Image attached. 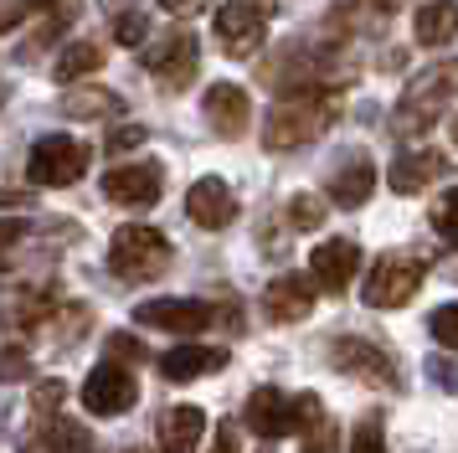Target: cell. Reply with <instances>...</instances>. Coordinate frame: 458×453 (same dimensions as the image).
Returning <instances> with one entry per match:
<instances>
[{
	"label": "cell",
	"instance_id": "1",
	"mask_svg": "<svg viewBox=\"0 0 458 453\" xmlns=\"http://www.w3.org/2000/svg\"><path fill=\"white\" fill-rule=\"evenodd\" d=\"M448 108H454V62H437L407 82L402 103L392 108V134H402V140L428 134L433 124L448 119Z\"/></svg>",
	"mask_w": 458,
	"mask_h": 453
},
{
	"label": "cell",
	"instance_id": "2",
	"mask_svg": "<svg viewBox=\"0 0 458 453\" xmlns=\"http://www.w3.org/2000/svg\"><path fill=\"white\" fill-rule=\"evenodd\" d=\"M330 114H335L330 98H319V93H289L263 119V144L268 150H299V144L319 140L330 129Z\"/></svg>",
	"mask_w": 458,
	"mask_h": 453
},
{
	"label": "cell",
	"instance_id": "3",
	"mask_svg": "<svg viewBox=\"0 0 458 453\" xmlns=\"http://www.w3.org/2000/svg\"><path fill=\"white\" fill-rule=\"evenodd\" d=\"M108 268L129 278V284H145V278H160L170 268V243L165 232L155 226H119L114 243H108Z\"/></svg>",
	"mask_w": 458,
	"mask_h": 453
},
{
	"label": "cell",
	"instance_id": "4",
	"mask_svg": "<svg viewBox=\"0 0 458 453\" xmlns=\"http://www.w3.org/2000/svg\"><path fill=\"white\" fill-rule=\"evenodd\" d=\"M422 278H428V258H417V252H386V258L371 268L360 299H366L371 309H402L417 294Z\"/></svg>",
	"mask_w": 458,
	"mask_h": 453
},
{
	"label": "cell",
	"instance_id": "5",
	"mask_svg": "<svg viewBox=\"0 0 458 453\" xmlns=\"http://www.w3.org/2000/svg\"><path fill=\"white\" fill-rule=\"evenodd\" d=\"M88 160H93V150L83 140H67V134H47V140L31 144V160H26V175L37 185H72L88 175Z\"/></svg>",
	"mask_w": 458,
	"mask_h": 453
},
{
	"label": "cell",
	"instance_id": "6",
	"mask_svg": "<svg viewBox=\"0 0 458 453\" xmlns=\"http://www.w3.org/2000/svg\"><path fill=\"white\" fill-rule=\"evenodd\" d=\"M196 62H201V47H196V37H191L186 26H181V31H160V37L145 41V67L160 78V88H165V93L191 88V78H196Z\"/></svg>",
	"mask_w": 458,
	"mask_h": 453
},
{
	"label": "cell",
	"instance_id": "7",
	"mask_svg": "<svg viewBox=\"0 0 458 453\" xmlns=\"http://www.w3.org/2000/svg\"><path fill=\"white\" fill-rule=\"evenodd\" d=\"M134 397H140V381H134V371L119 366V361H104V366L83 381V407L93 412V417H119V412L134 407Z\"/></svg>",
	"mask_w": 458,
	"mask_h": 453
},
{
	"label": "cell",
	"instance_id": "8",
	"mask_svg": "<svg viewBox=\"0 0 458 453\" xmlns=\"http://www.w3.org/2000/svg\"><path fill=\"white\" fill-rule=\"evenodd\" d=\"M263 31H268V16L248 11L242 0H227V5L216 11V47H222L227 57H252V52L263 47Z\"/></svg>",
	"mask_w": 458,
	"mask_h": 453
},
{
	"label": "cell",
	"instance_id": "9",
	"mask_svg": "<svg viewBox=\"0 0 458 453\" xmlns=\"http://www.w3.org/2000/svg\"><path fill=\"white\" fill-rule=\"evenodd\" d=\"M186 211L196 226H207V232H222V226L237 222V196H232V185L222 175H201V181L186 191Z\"/></svg>",
	"mask_w": 458,
	"mask_h": 453
},
{
	"label": "cell",
	"instance_id": "10",
	"mask_svg": "<svg viewBox=\"0 0 458 453\" xmlns=\"http://www.w3.org/2000/svg\"><path fill=\"white\" fill-rule=\"evenodd\" d=\"M134 325L170 329V335H196V329L211 325V304H201V299H149V304L134 309Z\"/></svg>",
	"mask_w": 458,
	"mask_h": 453
},
{
	"label": "cell",
	"instance_id": "11",
	"mask_svg": "<svg viewBox=\"0 0 458 453\" xmlns=\"http://www.w3.org/2000/svg\"><path fill=\"white\" fill-rule=\"evenodd\" d=\"M242 423H248L258 438H289L299 428V412H293V397H284L278 387H258L248 397V407H242Z\"/></svg>",
	"mask_w": 458,
	"mask_h": 453
},
{
	"label": "cell",
	"instance_id": "12",
	"mask_svg": "<svg viewBox=\"0 0 458 453\" xmlns=\"http://www.w3.org/2000/svg\"><path fill=\"white\" fill-rule=\"evenodd\" d=\"M330 361H335V371H351V376L371 381V387H396L392 355H386V350H376V346H366V340H335Z\"/></svg>",
	"mask_w": 458,
	"mask_h": 453
},
{
	"label": "cell",
	"instance_id": "13",
	"mask_svg": "<svg viewBox=\"0 0 458 453\" xmlns=\"http://www.w3.org/2000/svg\"><path fill=\"white\" fill-rule=\"evenodd\" d=\"M207 119L222 140H242L252 124V103L237 82H211L207 88Z\"/></svg>",
	"mask_w": 458,
	"mask_h": 453
},
{
	"label": "cell",
	"instance_id": "14",
	"mask_svg": "<svg viewBox=\"0 0 458 453\" xmlns=\"http://www.w3.org/2000/svg\"><path fill=\"white\" fill-rule=\"evenodd\" d=\"M104 196L114 206H155L160 201V170L155 165H119L104 175Z\"/></svg>",
	"mask_w": 458,
	"mask_h": 453
},
{
	"label": "cell",
	"instance_id": "15",
	"mask_svg": "<svg viewBox=\"0 0 458 453\" xmlns=\"http://www.w3.org/2000/svg\"><path fill=\"white\" fill-rule=\"evenodd\" d=\"M360 273V243H345V237H335V243H319L310 252V278L325 288H345Z\"/></svg>",
	"mask_w": 458,
	"mask_h": 453
},
{
	"label": "cell",
	"instance_id": "16",
	"mask_svg": "<svg viewBox=\"0 0 458 453\" xmlns=\"http://www.w3.org/2000/svg\"><path fill=\"white\" fill-rule=\"evenodd\" d=\"M310 309H314V288L299 273H284V278H273L263 288V314H268L273 325H299Z\"/></svg>",
	"mask_w": 458,
	"mask_h": 453
},
{
	"label": "cell",
	"instance_id": "17",
	"mask_svg": "<svg viewBox=\"0 0 458 453\" xmlns=\"http://www.w3.org/2000/svg\"><path fill=\"white\" fill-rule=\"evenodd\" d=\"M201 432H207V417H201V407L181 402V407H165V412H160L155 443H160V453H196V449H201Z\"/></svg>",
	"mask_w": 458,
	"mask_h": 453
},
{
	"label": "cell",
	"instance_id": "18",
	"mask_svg": "<svg viewBox=\"0 0 458 453\" xmlns=\"http://www.w3.org/2000/svg\"><path fill=\"white\" fill-rule=\"evenodd\" d=\"M437 175H448V155H437V150H407V155H396L392 170H386L392 191H402V196L428 191Z\"/></svg>",
	"mask_w": 458,
	"mask_h": 453
},
{
	"label": "cell",
	"instance_id": "19",
	"mask_svg": "<svg viewBox=\"0 0 458 453\" xmlns=\"http://www.w3.org/2000/svg\"><path fill=\"white\" fill-rule=\"evenodd\" d=\"M293 412H299V428L293 432H304V453H340V428L330 423V412L319 407L314 391L293 397Z\"/></svg>",
	"mask_w": 458,
	"mask_h": 453
},
{
	"label": "cell",
	"instance_id": "20",
	"mask_svg": "<svg viewBox=\"0 0 458 453\" xmlns=\"http://www.w3.org/2000/svg\"><path fill=\"white\" fill-rule=\"evenodd\" d=\"M227 366V350H211V346H175L160 355V376L165 381H196L207 371Z\"/></svg>",
	"mask_w": 458,
	"mask_h": 453
},
{
	"label": "cell",
	"instance_id": "21",
	"mask_svg": "<svg viewBox=\"0 0 458 453\" xmlns=\"http://www.w3.org/2000/svg\"><path fill=\"white\" fill-rule=\"evenodd\" d=\"M371 191H376V165L366 160V155H351V160L330 175V201L335 206H360V201H371Z\"/></svg>",
	"mask_w": 458,
	"mask_h": 453
},
{
	"label": "cell",
	"instance_id": "22",
	"mask_svg": "<svg viewBox=\"0 0 458 453\" xmlns=\"http://www.w3.org/2000/svg\"><path fill=\"white\" fill-rule=\"evenodd\" d=\"M26 453H93V443H88L83 428H72L63 417H47L42 428L26 438Z\"/></svg>",
	"mask_w": 458,
	"mask_h": 453
},
{
	"label": "cell",
	"instance_id": "23",
	"mask_svg": "<svg viewBox=\"0 0 458 453\" xmlns=\"http://www.w3.org/2000/svg\"><path fill=\"white\" fill-rule=\"evenodd\" d=\"M52 304H57V294L37 284V288H26V294H16V299H5L0 314H5L11 325H21V329H42L47 320H52Z\"/></svg>",
	"mask_w": 458,
	"mask_h": 453
},
{
	"label": "cell",
	"instance_id": "24",
	"mask_svg": "<svg viewBox=\"0 0 458 453\" xmlns=\"http://www.w3.org/2000/svg\"><path fill=\"white\" fill-rule=\"evenodd\" d=\"M458 37V5L454 0H428L417 11V41L422 47H448Z\"/></svg>",
	"mask_w": 458,
	"mask_h": 453
},
{
	"label": "cell",
	"instance_id": "25",
	"mask_svg": "<svg viewBox=\"0 0 458 453\" xmlns=\"http://www.w3.org/2000/svg\"><path fill=\"white\" fill-rule=\"evenodd\" d=\"M63 114L67 119H119L124 114V98L108 93V88H78L63 98Z\"/></svg>",
	"mask_w": 458,
	"mask_h": 453
},
{
	"label": "cell",
	"instance_id": "26",
	"mask_svg": "<svg viewBox=\"0 0 458 453\" xmlns=\"http://www.w3.org/2000/svg\"><path fill=\"white\" fill-rule=\"evenodd\" d=\"M98 67H104L98 41H72V47L57 52V78L63 82H78V78H88V73H98Z\"/></svg>",
	"mask_w": 458,
	"mask_h": 453
},
{
	"label": "cell",
	"instance_id": "27",
	"mask_svg": "<svg viewBox=\"0 0 458 453\" xmlns=\"http://www.w3.org/2000/svg\"><path fill=\"white\" fill-rule=\"evenodd\" d=\"M289 222L299 226V232H314V226L325 222V201L310 196V191H304V196H293V201H289Z\"/></svg>",
	"mask_w": 458,
	"mask_h": 453
},
{
	"label": "cell",
	"instance_id": "28",
	"mask_svg": "<svg viewBox=\"0 0 458 453\" xmlns=\"http://www.w3.org/2000/svg\"><path fill=\"white\" fill-rule=\"evenodd\" d=\"M67 402V387L57 381V376H47V381H37L31 387V407L42 412V417H57V407Z\"/></svg>",
	"mask_w": 458,
	"mask_h": 453
},
{
	"label": "cell",
	"instance_id": "29",
	"mask_svg": "<svg viewBox=\"0 0 458 453\" xmlns=\"http://www.w3.org/2000/svg\"><path fill=\"white\" fill-rule=\"evenodd\" d=\"M114 37L124 41V47H145V41H149V21H145V11H124V16L114 21Z\"/></svg>",
	"mask_w": 458,
	"mask_h": 453
},
{
	"label": "cell",
	"instance_id": "30",
	"mask_svg": "<svg viewBox=\"0 0 458 453\" xmlns=\"http://www.w3.org/2000/svg\"><path fill=\"white\" fill-rule=\"evenodd\" d=\"M351 453H386V438H381V423H376V417L355 423V432H351Z\"/></svg>",
	"mask_w": 458,
	"mask_h": 453
},
{
	"label": "cell",
	"instance_id": "31",
	"mask_svg": "<svg viewBox=\"0 0 458 453\" xmlns=\"http://www.w3.org/2000/svg\"><path fill=\"white\" fill-rule=\"evenodd\" d=\"M149 134H145V124H119L114 134H108V155H129V150H140Z\"/></svg>",
	"mask_w": 458,
	"mask_h": 453
},
{
	"label": "cell",
	"instance_id": "32",
	"mask_svg": "<svg viewBox=\"0 0 458 453\" xmlns=\"http://www.w3.org/2000/svg\"><path fill=\"white\" fill-rule=\"evenodd\" d=\"M26 376H31V361H26V350L5 346V350H0V387H5V381H26Z\"/></svg>",
	"mask_w": 458,
	"mask_h": 453
},
{
	"label": "cell",
	"instance_id": "33",
	"mask_svg": "<svg viewBox=\"0 0 458 453\" xmlns=\"http://www.w3.org/2000/svg\"><path fill=\"white\" fill-rule=\"evenodd\" d=\"M433 335H437L448 350L458 346V309H454V304H437V309H433Z\"/></svg>",
	"mask_w": 458,
	"mask_h": 453
},
{
	"label": "cell",
	"instance_id": "34",
	"mask_svg": "<svg viewBox=\"0 0 458 453\" xmlns=\"http://www.w3.org/2000/svg\"><path fill=\"white\" fill-rule=\"evenodd\" d=\"M454 191H448V196H443V201L433 206V226H437V237H443V243H454Z\"/></svg>",
	"mask_w": 458,
	"mask_h": 453
},
{
	"label": "cell",
	"instance_id": "35",
	"mask_svg": "<svg viewBox=\"0 0 458 453\" xmlns=\"http://www.w3.org/2000/svg\"><path fill=\"white\" fill-rule=\"evenodd\" d=\"M26 232H31L26 217H5V222H0V252H11L16 243H26Z\"/></svg>",
	"mask_w": 458,
	"mask_h": 453
},
{
	"label": "cell",
	"instance_id": "36",
	"mask_svg": "<svg viewBox=\"0 0 458 453\" xmlns=\"http://www.w3.org/2000/svg\"><path fill=\"white\" fill-rule=\"evenodd\" d=\"M108 350H114V355H129V361H145V346H140L134 335H108Z\"/></svg>",
	"mask_w": 458,
	"mask_h": 453
},
{
	"label": "cell",
	"instance_id": "37",
	"mask_svg": "<svg viewBox=\"0 0 458 453\" xmlns=\"http://www.w3.org/2000/svg\"><path fill=\"white\" fill-rule=\"evenodd\" d=\"M160 5H165L170 16H196V11H207L211 0H160Z\"/></svg>",
	"mask_w": 458,
	"mask_h": 453
},
{
	"label": "cell",
	"instance_id": "38",
	"mask_svg": "<svg viewBox=\"0 0 458 453\" xmlns=\"http://www.w3.org/2000/svg\"><path fill=\"white\" fill-rule=\"evenodd\" d=\"M211 453H237V432L222 428V432H216V449H211Z\"/></svg>",
	"mask_w": 458,
	"mask_h": 453
},
{
	"label": "cell",
	"instance_id": "39",
	"mask_svg": "<svg viewBox=\"0 0 458 453\" xmlns=\"http://www.w3.org/2000/svg\"><path fill=\"white\" fill-rule=\"evenodd\" d=\"M21 201H31L26 191H11V185H0V206H21Z\"/></svg>",
	"mask_w": 458,
	"mask_h": 453
},
{
	"label": "cell",
	"instance_id": "40",
	"mask_svg": "<svg viewBox=\"0 0 458 453\" xmlns=\"http://www.w3.org/2000/svg\"><path fill=\"white\" fill-rule=\"evenodd\" d=\"M433 366H437V381H443V387H454V361L443 355V361H433Z\"/></svg>",
	"mask_w": 458,
	"mask_h": 453
},
{
	"label": "cell",
	"instance_id": "41",
	"mask_svg": "<svg viewBox=\"0 0 458 453\" xmlns=\"http://www.w3.org/2000/svg\"><path fill=\"white\" fill-rule=\"evenodd\" d=\"M248 11H258V16H273V0H242Z\"/></svg>",
	"mask_w": 458,
	"mask_h": 453
},
{
	"label": "cell",
	"instance_id": "42",
	"mask_svg": "<svg viewBox=\"0 0 458 453\" xmlns=\"http://www.w3.org/2000/svg\"><path fill=\"white\" fill-rule=\"evenodd\" d=\"M5 273H11V258H5V252H0V278H5Z\"/></svg>",
	"mask_w": 458,
	"mask_h": 453
},
{
	"label": "cell",
	"instance_id": "43",
	"mask_svg": "<svg viewBox=\"0 0 458 453\" xmlns=\"http://www.w3.org/2000/svg\"><path fill=\"white\" fill-rule=\"evenodd\" d=\"M376 5H381V11H396V5H402V0H376Z\"/></svg>",
	"mask_w": 458,
	"mask_h": 453
},
{
	"label": "cell",
	"instance_id": "44",
	"mask_svg": "<svg viewBox=\"0 0 458 453\" xmlns=\"http://www.w3.org/2000/svg\"><path fill=\"white\" fill-rule=\"evenodd\" d=\"M31 5H42V11H47V5H57V0H31Z\"/></svg>",
	"mask_w": 458,
	"mask_h": 453
},
{
	"label": "cell",
	"instance_id": "45",
	"mask_svg": "<svg viewBox=\"0 0 458 453\" xmlns=\"http://www.w3.org/2000/svg\"><path fill=\"white\" fill-rule=\"evenodd\" d=\"M0 26H11V11H0Z\"/></svg>",
	"mask_w": 458,
	"mask_h": 453
},
{
	"label": "cell",
	"instance_id": "46",
	"mask_svg": "<svg viewBox=\"0 0 458 453\" xmlns=\"http://www.w3.org/2000/svg\"><path fill=\"white\" fill-rule=\"evenodd\" d=\"M5 93H11V88H5V82H0V103H5Z\"/></svg>",
	"mask_w": 458,
	"mask_h": 453
}]
</instances>
